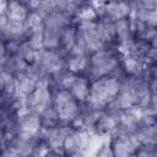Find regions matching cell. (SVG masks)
<instances>
[{
    "instance_id": "obj_1",
    "label": "cell",
    "mask_w": 157,
    "mask_h": 157,
    "mask_svg": "<svg viewBox=\"0 0 157 157\" xmlns=\"http://www.w3.org/2000/svg\"><path fill=\"white\" fill-rule=\"evenodd\" d=\"M121 81L113 76H104L91 83L88 104L96 109L104 110L118 96Z\"/></svg>"
},
{
    "instance_id": "obj_2",
    "label": "cell",
    "mask_w": 157,
    "mask_h": 157,
    "mask_svg": "<svg viewBox=\"0 0 157 157\" xmlns=\"http://www.w3.org/2000/svg\"><path fill=\"white\" fill-rule=\"evenodd\" d=\"M118 67H120V65L117 54L110 49L103 48L90 55L86 72L88 77L96 81L104 76H109Z\"/></svg>"
},
{
    "instance_id": "obj_3",
    "label": "cell",
    "mask_w": 157,
    "mask_h": 157,
    "mask_svg": "<svg viewBox=\"0 0 157 157\" xmlns=\"http://www.w3.org/2000/svg\"><path fill=\"white\" fill-rule=\"evenodd\" d=\"M53 105L61 123H74L80 115V103L69 90H56L53 94Z\"/></svg>"
},
{
    "instance_id": "obj_4",
    "label": "cell",
    "mask_w": 157,
    "mask_h": 157,
    "mask_svg": "<svg viewBox=\"0 0 157 157\" xmlns=\"http://www.w3.org/2000/svg\"><path fill=\"white\" fill-rule=\"evenodd\" d=\"M110 146L114 157H131L136 155L141 141L136 135H120L113 137Z\"/></svg>"
},
{
    "instance_id": "obj_5",
    "label": "cell",
    "mask_w": 157,
    "mask_h": 157,
    "mask_svg": "<svg viewBox=\"0 0 157 157\" xmlns=\"http://www.w3.org/2000/svg\"><path fill=\"white\" fill-rule=\"evenodd\" d=\"M27 105L29 112L37 113L39 115L48 108L53 107V94L49 90V86H38L27 98Z\"/></svg>"
},
{
    "instance_id": "obj_6",
    "label": "cell",
    "mask_w": 157,
    "mask_h": 157,
    "mask_svg": "<svg viewBox=\"0 0 157 157\" xmlns=\"http://www.w3.org/2000/svg\"><path fill=\"white\" fill-rule=\"evenodd\" d=\"M72 129L65 126V125H56L54 128L43 129L40 134H43L44 142H47L52 151L59 152L64 148V142L67 137V135L71 132Z\"/></svg>"
},
{
    "instance_id": "obj_7",
    "label": "cell",
    "mask_w": 157,
    "mask_h": 157,
    "mask_svg": "<svg viewBox=\"0 0 157 157\" xmlns=\"http://www.w3.org/2000/svg\"><path fill=\"white\" fill-rule=\"evenodd\" d=\"M18 123V134L38 136L43 130V123L40 115L37 113H27L25 115L17 117Z\"/></svg>"
},
{
    "instance_id": "obj_8",
    "label": "cell",
    "mask_w": 157,
    "mask_h": 157,
    "mask_svg": "<svg viewBox=\"0 0 157 157\" xmlns=\"http://www.w3.org/2000/svg\"><path fill=\"white\" fill-rule=\"evenodd\" d=\"M90 90H91V83L88 78L76 76L74 81L71 82L69 91L74 96V98L78 103H87L90 99Z\"/></svg>"
},
{
    "instance_id": "obj_9",
    "label": "cell",
    "mask_w": 157,
    "mask_h": 157,
    "mask_svg": "<svg viewBox=\"0 0 157 157\" xmlns=\"http://www.w3.org/2000/svg\"><path fill=\"white\" fill-rule=\"evenodd\" d=\"M88 55L77 52V50H71L66 56H65V65L66 69L72 72V74H78L82 71H86L88 66Z\"/></svg>"
},
{
    "instance_id": "obj_10",
    "label": "cell",
    "mask_w": 157,
    "mask_h": 157,
    "mask_svg": "<svg viewBox=\"0 0 157 157\" xmlns=\"http://www.w3.org/2000/svg\"><path fill=\"white\" fill-rule=\"evenodd\" d=\"M130 13H131L130 2H123V1L105 2V16L104 17H109L114 22L128 18Z\"/></svg>"
},
{
    "instance_id": "obj_11",
    "label": "cell",
    "mask_w": 157,
    "mask_h": 157,
    "mask_svg": "<svg viewBox=\"0 0 157 157\" xmlns=\"http://www.w3.org/2000/svg\"><path fill=\"white\" fill-rule=\"evenodd\" d=\"M31 10L25 2L20 1H10L7 4V10H6V17L9 18L10 22L13 23H23L26 18L28 17Z\"/></svg>"
},
{
    "instance_id": "obj_12",
    "label": "cell",
    "mask_w": 157,
    "mask_h": 157,
    "mask_svg": "<svg viewBox=\"0 0 157 157\" xmlns=\"http://www.w3.org/2000/svg\"><path fill=\"white\" fill-rule=\"evenodd\" d=\"M77 43V29L76 27L69 26L64 29L61 34V43H60V52L65 53L66 55L76 47Z\"/></svg>"
},
{
    "instance_id": "obj_13",
    "label": "cell",
    "mask_w": 157,
    "mask_h": 157,
    "mask_svg": "<svg viewBox=\"0 0 157 157\" xmlns=\"http://www.w3.org/2000/svg\"><path fill=\"white\" fill-rule=\"evenodd\" d=\"M98 27L101 36L104 40V43H112L117 39V32H115V22L110 20L109 17H102L98 20Z\"/></svg>"
},
{
    "instance_id": "obj_14",
    "label": "cell",
    "mask_w": 157,
    "mask_h": 157,
    "mask_svg": "<svg viewBox=\"0 0 157 157\" xmlns=\"http://www.w3.org/2000/svg\"><path fill=\"white\" fill-rule=\"evenodd\" d=\"M40 119H42V123H43V129L54 128V126L59 125V121H60L54 105L48 108L45 112H43L40 114Z\"/></svg>"
},
{
    "instance_id": "obj_15",
    "label": "cell",
    "mask_w": 157,
    "mask_h": 157,
    "mask_svg": "<svg viewBox=\"0 0 157 157\" xmlns=\"http://www.w3.org/2000/svg\"><path fill=\"white\" fill-rule=\"evenodd\" d=\"M136 155L137 157H157V145L141 144Z\"/></svg>"
},
{
    "instance_id": "obj_16",
    "label": "cell",
    "mask_w": 157,
    "mask_h": 157,
    "mask_svg": "<svg viewBox=\"0 0 157 157\" xmlns=\"http://www.w3.org/2000/svg\"><path fill=\"white\" fill-rule=\"evenodd\" d=\"M147 64L157 65V47H151L147 55Z\"/></svg>"
},
{
    "instance_id": "obj_17",
    "label": "cell",
    "mask_w": 157,
    "mask_h": 157,
    "mask_svg": "<svg viewBox=\"0 0 157 157\" xmlns=\"http://www.w3.org/2000/svg\"><path fill=\"white\" fill-rule=\"evenodd\" d=\"M70 157H96V153H92L88 151H77L72 153Z\"/></svg>"
},
{
    "instance_id": "obj_18",
    "label": "cell",
    "mask_w": 157,
    "mask_h": 157,
    "mask_svg": "<svg viewBox=\"0 0 157 157\" xmlns=\"http://www.w3.org/2000/svg\"><path fill=\"white\" fill-rule=\"evenodd\" d=\"M45 157H63L61 156V153H59V152H54V151H50Z\"/></svg>"
},
{
    "instance_id": "obj_19",
    "label": "cell",
    "mask_w": 157,
    "mask_h": 157,
    "mask_svg": "<svg viewBox=\"0 0 157 157\" xmlns=\"http://www.w3.org/2000/svg\"><path fill=\"white\" fill-rule=\"evenodd\" d=\"M150 44H151V47H157V31H156V33H155V36H153V38H152Z\"/></svg>"
}]
</instances>
